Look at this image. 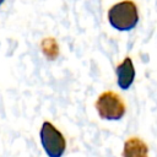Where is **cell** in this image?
<instances>
[{
	"label": "cell",
	"mask_w": 157,
	"mask_h": 157,
	"mask_svg": "<svg viewBox=\"0 0 157 157\" xmlns=\"http://www.w3.org/2000/svg\"><path fill=\"white\" fill-rule=\"evenodd\" d=\"M4 1H5V0H0V6H1L2 4H4Z\"/></svg>",
	"instance_id": "cell-6"
},
{
	"label": "cell",
	"mask_w": 157,
	"mask_h": 157,
	"mask_svg": "<svg viewBox=\"0 0 157 157\" xmlns=\"http://www.w3.org/2000/svg\"><path fill=\"white\" fill-rule=\"evenodd\" d=\"M135 66L132 59L130 56H125L124 60L117 65L115 67V76H117V85L120 90H129L134 81H135Z\"/></svg>",
	"instance_id": "cell-4"
},
{
	"label": "cell",
	"mask_w": 157,
	"mask_h": 157,
	"mask_svg": "<svg viewBox=\"0 0 157 157\" xmlns=\"http://www.w3.org/2000/svg\"><path fill=\"white\" fill-rule=\"evenodd\" d=\"M39 137L43 150L48 157H61L64 155L66 150V140L50 121H43Z\"/></svg>",
	"instance_id": "cell-3"
},
{
	"label": "cell",
	"mask_w": 157,
	"mask_h": 157,
	"mask_svg": "<svg viewBox=\"0 0 157 157\" xmlns=\"http://www.w3.org/2000/svg\"><path fill=\"white\" fill-rule=\"evenodd\" d=\"M94 108L103 120H120L126 113L124 99L114 91L102 92L94 102Z\"/></svg>",
	"instance_id": "cell-2"
},
{
	"label": "cell",
	"mask_w": 157,
	"mask_h": 157,
	"mask_svg": "<svg viewBox=\"0 0 157 157\" xmlns=\"http://www.w3.org/2000/svg\"><path fill=\"white\" fill-rule=\"evenodd\" d=\"M121 156L123 157H148V146L142 139L137 136H131L125 140Z\"/></svg>",
	"instance_id": "cell-5"
},
{
	"label": "cell",
	"mask_w": 157,
	"mask_h": 157,
	"mask_svg": "<svg viewBox=\"0 0 157 157\" xmlns=\"http://www.w3.org/2000/svg\"><path fill=\"white\" fill-rule=\"evenodd\" d=\"M107 18L114 29L119 32L131 31L140 20L139 7L134 0H121L109 7Z\"/></svg>",
	"instance_id": "cell-1"
}]
</instances>
